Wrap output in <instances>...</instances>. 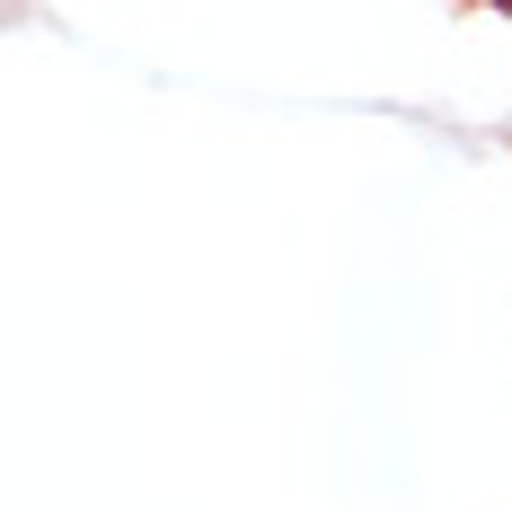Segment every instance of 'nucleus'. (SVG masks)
I'll use <instances>...</instances> for the list:
<instances>
[]
</instances>
